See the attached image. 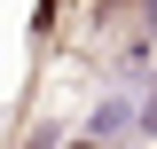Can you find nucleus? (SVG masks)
Listing matches in <instances>:
<instances>
[{"label":"nucleus","instance_id":"obj_1","mask_svg":"<svg viewBox=\"0 0 157 149\" xmlns=\"http://www.w3.org/2000/svg\"><path fill=\"white\" fill-rule=\"evenodd\" d=\"M134 126H141V118L126 110V102H102V110L86 118V141H118V133H134Z\"/></svg>","mask_w":157,"mask_h":149},{"label":"nucleus","instance_id":"obj_2","mask_svg":"<svg viewBox=\"0 0 157 149\" xmlns=\"http://www.w3.org/2000/svg\"><path fill=\"white\" fill-rule=\"evenodd\" d=\"M141 133H157V94H149V110H141Z\"/></svg>","mask_w":157,"mask_h":149},{"label":"nucleus","instance_id":"obj_3","mask_svg":"<svg viewBox=\"0 0 157 149\" xmlns=\"http://www.w3.org/2000/svg\"><path fill=\"white\" fill-rule=\"evenodd\" d=\"M141 24H149V32H157V0H141Z\"/></svg>","mask_w":157,"mask_h":149},{"label":"nucleus","instance_id":"obj_4","mask_svg":"<svg viewBox=\"0 0 157 149\" xmlns=\"http://www.w3.org/2000/svg\"><path fill=\"white\" fill-rule=\"evenodd\" d=\"M71 149H94V141H71Z\"/></svg>","mask_w":157,"mask_h":149}]
</instances>
